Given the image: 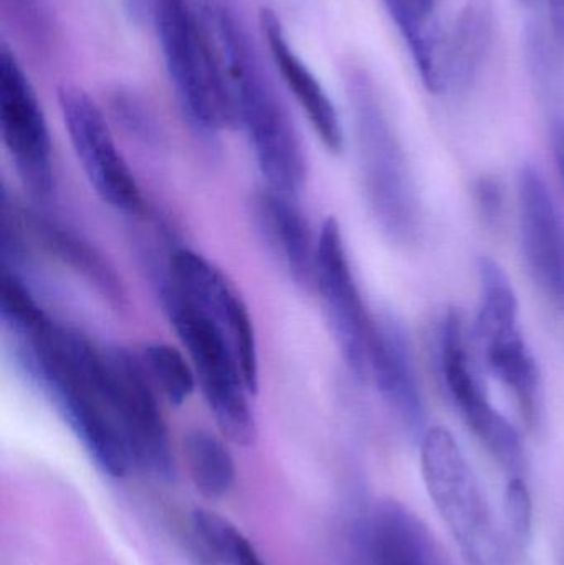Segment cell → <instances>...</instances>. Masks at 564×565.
Masks as SVG:
<instances>
[{
    "mask_svg": "<svg viewBox=\"0 0 564 565\" xmlns=\"http://www.w3.org/2000/svg\"><path fill=\"white\" fill-rule=\"evenodd\" d=\"M9 335L20 369L49 395L99 470L125 477L135 463L106 394L103 351L50 318Z\"/></svg>",
    "mask_w": 564,
    "mask_h": 565,
    "instance_id": "obj_1",
    "label": "cell"
},
{
    "mask_svg": "<svg viewBox=\"0 0 564 565\" xmlns=\"http://www.w3.org/2000/svg\"><path fill=\"white\" fill-rule=\"evenodd\" d=\"M207 12L238 126L247 131L265 184L297 199L307 181V159L294 122L231 10L215 6Z\"/></svg>",
    "mask_w": 564,
    "mask_h": 565,
    "instance_id": "obj_2",
    "label": "cell"
},
{
    "mask_svg": "<svg viewBox=\"0 0 564 565\" xmlns=\"http://www.w3.org/2000/svg\"><path fill=\"white\" fill-rule=\"evenodd\" d=\"M162 58L185 118L202 136L238 126L234 99L207 22L189 0H152Z\"/></svg>",
    "mask_w": 564,
    "mask_h": 565,
    "instance_id": "obj_3",
    "label": "cell"
},
{
    "mask_svg": "<svg viewBox=\"0 0 564 565\" xmlns=\"http://www.w3.org/2000/svg\"><path fill=\"white\" fill-rule=\"evenodd\" d=\"M166 316L189 354L205 402L222 435L248 447L257 440V420L234 344L217 318L179 291L168 278L161 281Z\"/></svg>",
    "mask_w": 564,
    "mask_h": 565,
    "instance_id": "obj_4",
    "label": "cell"
},
{
    "mask_svg": "<svg viewBox=\"0 0 564 565\" xmlns=\"http://www.w3.org/2000/svg\"><path fill=\"white\" fill-rule=\"evenodd\" d=\"M348 93L371 212L387 237L413 242L419 231V205L403 148L366 73H350Z\"/></svg>",
    "mask_w": 564,
    "mask_h": 565,
    "instance_id": "obj_5",
    "label": "cell"
},
{
    "mask_svg": "<svg viewBox=\"0 0 564 565\" xmlns=\"http://www.w3.org/2000/svg\"><path fill=\"white\" fill-rule=\"evenodd\" d=\"M427 493L470 565H506V547L492 511L462 448L447 428L433 427L421 441Z\"/></svg>",
    "mask_w": 564,
    "mask_h": 565,
    "instance_id": "obj_6",
    "label": "cell"
},
{
    "mask_svg": "<svg viewBox=\"0 0 564 565\" xmlns=\"http://www.w3.org/2000/svg\"><path fill=\"white\" fill-rule=\"evenodd\" d=\"M483 302L477 316V344L493 374L512 388L530 425L539 424L540 371L519 329V299L496 260L480 257Z\"/></svg>",
    "mask_w": 564,
    "mask_h": 565,
    "instance_id": "obj_7",
    "label": "cell"
},
{
    "mask_svg": "<svg viewBox=\"0 0 564 565\" xmlns=\"http://www.w3.org/2000/svg\"><path fill=\"white\" fill-rule=\"evenodd\" d=\"M103 371L106 394L135 467L164 480L174 477V455L168 425L141 358L126 349H108L103 351Z\"/></svg>",
    "mask_w": 564,
    "mask_h": 565,
    "instance_id": "obj_8",
    "label": "cell"
},
{
    "mask_svg": "<svg viewBox=\"0 0 564 565\" xmlns=\"http://www.w3.org/2000/svg\"><path fill=\"white\" fill-rule=\"evenodd\" d=\"M58 103L76 158L99 199L123 214H145L141 189L92 96L78 86L63 85Z\"/></svg>",
    "mask_w": 564,
    "mask_h": 565,
    "instance_id": "obj_9",
    "label": "cell"
},
{
    "mask_svg": "<svg viewBox=\"0 0 564 565\" xmlns=\"http://www.w3.org/2000/svg\"><path fill=\"white\" fill-rule=\"evenodd\" d=\"M315 285L344 361L358 377L363 381L370 379L377 322L364 308L348 260L340 224L333 217L324 221L318 237Z\"/></svg>",
    "mask_w": 564,
    "mask_h": 565,
    "instance_id": "obj_10",
    "label": "cell"
},
{
    "mask_svg": "<svg viewBox=\"0 0 564 565\" xmlns=\"http://www.w3.org/2000/svg\"><path fill=\"white\" fill-rule=\"evenodd\" d=\"M439 348L444 381L464 420L507 473L512 475V478H522L526 465L522 438L487 397L486 388L467 351L464 321L459 311L447 312L440 328Z\"/></svg>",
    "mask_w": 564,
    "mask_h": 565,
    "instance_id": "obj_11",
    "label": "cell"
},
{
    "mask_svg": "<svg viewBox=\"0 0 564 565\" xmlns=\"http://www.w3.org/2000/svg\"><path fill=\"white\" fill-rule=\"evenodd\" d=\"M0 129L22 184L35 198H46L53 188L49 126L29 76L6 45L0 52Z\"/></svg>",
    "mask_w": 564,
    "mask_h": 565,
    "instance_id": "obj_12",
    "label": "cell"
},
{
    "mask_svg": "<svg viewBox=\"0 0 564 565\" xmlns=\"http://www.w3.org/2000/svg\"><path fill=\"white\" fill-rule=\"evenodd\" d=\"M166 278L221 321L234 344L245 384L252 395L257 394L260 379L257 334L247 305L235 286L207 258L188 248L172 255Z\"/></svg>",
    "mask_w": 564,
    "mask_h": 565,
    "instance_id": "obj_13",
    "label": "cell"
},
{
    "mask_svg": "<svg viewBox=\"0 0 564 565\" xmlns=\"http://www.w3.org/2000/svg\"><path fill=\"white\" fill-rule=\"evenodd\" d=\"M522 244L533 280L564 305V225L539 169L525 166L519 181Z\"/></svg>",
    "mask_w": 564,
    "mask_h": 565,
    "instance_id": "obj_14",
    "label": "cell"
},
{
    "mask_svg": "<svg viewBox=\"0 0 564 565\" xmlns=\"http://www.w3.org/2000/svg\"><path fill=\"white\" fill-rule=\"evenodd\" d=\"M260 29L285 85L304 109L324 148L338 154L344 145L343 126L320 79L313 75L307 63L297 55L294 46L288 42L284 25L274 10L262 9Z\"/></svg>",
    "mask_w": 564,
    "mask_h": 565,
    "instance_id": "obj_15",
    "label": "cell"
},
{
    "mask_svg": "<svg viewBox=\"0 0 564 565\" xmlns=\"http://www.w3.org/2000/svg\"><path fill=\"white\" fill-rule=\"evenodd\" d=\"M366 565H444L426 524L397 501L374 508L364 531Z\"/></svg>",
    "mask_w": 564,
    "mask_h": 565,
    "instance_id": "obj_16",
    "label": "cell"
},
{
    "mask_svg": "<svg viewBox=\"0 0 564 565\" xmlns=\"http://www.w3.org/2000/svg\"><path fill=\"white\" fill-rule=\"evenodd\" d=\"M255 217L268 248L290 278L297 285H313L317 245L295 199L265 188L255 199Z\"/></svg>",
    "mask_w": 564,
    "mask_h": 565,
    "instance_id": "obj_17",
    "label": "cell"
},
{
    "mask_svg": "<svg viewBox=\"0 0 564 565\" xmlns=\"http://www.w3.org/2000/svg\"><path fill=\"white\" fill-rule=\"evenodd\" d=\"M370 379L386 398L407 430L419 431L424 425L423 404L411 365L409 349L400 326L377 322L371 352Z\"/></svg>",
    "mask_w": 564,
    "mask_h": 565,
    "instance_id": "obj_18",
    "label": "cell"
},
{
    "mask_svg": "<svg viewBox=\"0 0 564 565\" xmlns=\"http://www.w3.org/2000/svg\"><path fill=\"white\" fill-rule=\"evenodd\" d=\"M493 30V0H467L449 40L447 89L466 93L472 88L492 49Z\"/></svg>",
    "mask_w": 564,
    "mask_h": 565,
    "instance_id": "obj_19",
    "label": "cell"
},
{
    "mask_svg": "<svg viewBox=\"0 0 564 565\" xmlns=\"http://www.w3.org/2000/svg\"><path fill=\"white\" fill-rule=\"evenodd\" d=\"M184 458L192 483L209 500L224 498L235 483V461L221 437L192 430L184 437Z\"/></svg>",
    "mask_w": 564,
    "mask_h": 565,
    "instance_id": "obj_20",
    "label": "cell"
},
{
    "mask_svg": "<svg viewBox=\"0 0 564 565\" xmlns=\"http://www.w3.org/2000/svg\"><path fill=\"white\" fill-rule=\"evenodd\" d=\"M142 365L151 382L164 394L169 404H185L194 394L198 375L191 361L179 349L166 342H151L142 348Z\"/></svg>",
    "mask_w": 564,
    "mask_h": 565,
    "instance_id": "obj_21",
    "label": "cell"
},
{
    "mask_svg": "<svg viewBox=\"0 0 564 565\" xmlns=\"http://www.w3.org/2000/svg\"><path fill=\"white\" fill-rule=\"evenodd\" d=\"M192 527L195 536L205 550L228 565H267L254 544L241 533L231 521L221 514L207 510H198L192 514Z\"/></svg>",
    "mask_w": 564,
    "mask_h": 565,
    "instance_id": "obj_22",
    "label": "cell"
},
{
    "mask_svg": "<svg viewBox=\"0 0 564 565\" xmlns=\"http://www.w3.org/2000/svg\"><path fill=\"white\" fill-rule=\"evenodd\" d=\"M40 232L43 234V241L50 248L58 255L60 258L72 265L75 270L82 271L92 282H95L102 291L109 298L121 302L123 288L121 281L118 280L108 264L102 260L95 250L83 244L78 238L73 237L65 228L56 227V225H40Z\"/></svg>",
    "mask_w": 564,
    "mask_h": 565,
    "instance_id": "obj_23",
    "label": "cell"
},
{
    "mask_svg": "<svg viewBox=\"0 0 564 565\" xmlns=\"http://www.w3.org/2000/svg\"><path fill=\"white\" fill-rule=\"evenodd\" d=\"M503 511L510 533L519 546L525 547L532 541V497L523 478H510L503 497Z\"/></svg>",
    "mask_w": 564,
    "mask_h": 565,
    "instance_id": "obj_24",
    "label": "cell"
},
{
    "mask_svg": "<svg viewBox=\"0 0 564 565\" xmlns=\"http://www.w3.org/2000/svg\"><path fill=\"white\" fill-rule=\"evenodd\" d=\"M477 205L487 225H499L503 211V191L493 178H480L476 185Z\"/></svg>",
    "mask_w": 564,
    "mask_h": 565,
    "instance_id": "obj_25",
    "label": "cell"
},
{
    "mask_svg": "<svg viewBox=\"0 0 564 565\" xmlns=\"http://www.w3.org/2000/svg\"><path fill=\"white\" fill-rule=\"evenodd\" d=\"M391 12H416L421 15H437L439 0H384Z\"/></svg>",
    "mask_w": 564,
    "mask_h": 565,
    "instance_id": "obj_26",
    "label": "cell"
},
{
    "mask_svg": "<svg viewBox=\"0 0 564 565\" xmlns=\"http://www.w3.org/2000/svg\"><path fill=\"white\" fill-rule=\"evenodd\" d=\"M552 136L556 164H558L560 174H562L564 182V109L556 113L555 118H553Z\"/></svg>",
    "mask_w": 564,
    "mask_h": 565,
    "instance_id": "obj_27",
    "label": "cell"
},
{
    "mask_svg": "<svg viewBox=\"0 0 564 565\" xmlns=\"http://www.w3.org/2000/svg\"><path fill=\"white\" fill-rule=\"evenodd\" d=\"M549 19L553 36L564 46V0H549Z\"/></svg>",
    "mask_w": 564,
    "mask_h": 565,
    "instance_id": "obj_28",
    "label": "cell"
},
{
    "mask_svg": "<svg viewBox=\"0 0 564 565\" xmlns=\"http://www.w3.org/2000/svg\"><path fill=\"white\" fill-rule=\"evenodd\" d=\"M152 0H125L126 10L132 20H141L146 10L151 9Z\"/></svg>",
    "mask_w": 564,
    "mask_h": 565,
    "instance_id": "obj_29",
    "label": "cell"
},
{
    "mask_svg": "<svg viewBox=\"0 0 564 565\" xmlns=\"http://www.w3.org/2000/svg\"><path fill=\"white\" fill-rule=\"evenodd\" d=\"M522 2L530 3L532 0H522Z\"/></svg>",
    "mask_w": 564,
    "mask_h": 565,
    "instance_id": "obj_30",
    "label": "cell"
}]
</instances>
